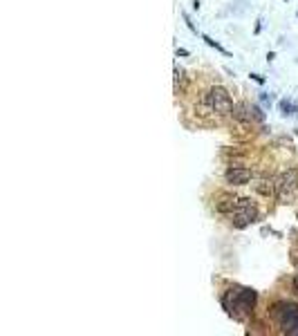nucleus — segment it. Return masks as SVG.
Returning a JSON list of instances; mask_svg holds the SVG:
<instances>
[{
  "instance_id": "obj_1",
  "label": "nucleus",
  "mask_w": 298,
  "mask_h": 336,
  "mask_svg": "<svg viewBox=\"0 0 298 336\" xmlns=\"http://www.w3.org/2000/svg\"><path fill=\"white\" fill-rule=\"evenodd\" d=\"M255 300H258V294L249 287H235L229 289L227 294L222 296V305L224 310L229 312L231 316H242V314H249L251 310L255 307Z\"/></svg>"
},
{
  "instance_id": "obj_2",
  "label": "nucleus",
  "mask_w": 298,
  "mask_h": 336,
  "mask_svg": "<svg viewBox=\"0 0 298 336\" xmlns=\"http://www.w3.org/2000/svg\"><path fill=\"white\" fill-rule=\"evenodd\" d=\"M274 320L285 334H298V305L292 300H280L272 310Z\"/></svg>"
},
{
  "instance_id": "obj_3",
  "label": "nucleus",
  "mask_w": 298,
  "mask_h": 336,
  "mask_svg": "<svg viewBox=\"0 0 298 336\" xmlns=\"http://www.w3.org/2000/svg\"><path fill=\"white\" fill-rule=\"evenodd\" d=\"M204 101H206V105L211 108L213 112H218V115H231L233 112V101H231L229 92L224 88H220V85H215V88H211L206 92V96H204Z\"/></svg>"
},
{
  "instance_id": "obj_4",
  "label": "nucleus",
  "mask_w": 298,
  "mask_h": 336,
  "mask_svg": "<svg viewBox=\"0 0 298 336\" xmlns=\"http://www.w3.org/2000/svg\"><path fill=\"white\" fill-rule=\"evenodd\" d=\"M258 220V209L251 204V200H238V206L231 211V222L235 229H245Z\"/></svg>"
},
{
  "instance_id": "obj_5",
  "label": "nucleus",
  "mask_w": 298,
  "mask_h": 336,
  "mask_svg": "<svg viewBox=\"0 0 298 336\" xmlns=\"http://www.w3.org/2000/svg\"><path fill=\"white\" fill-rule=\"evenodd\" d=\"M296 189H298V170L296 168L285 170V173L276 179V197L278 200H287Z\"/></svg>"
},
{
  "instance_id": "obj_6",
  "label": "nucleus",
  "mask_w": 298,
  "mask_h": 336,
  "mask_svg": "<svg viewBox=\"0 0 298 336\" xmlns=\"http://www.w3.org/2000/svg\"><path fill=\"white\" fill-rule=\"evenodd\" d=\"M224 179H227V184H231V186H245L251 179V170L249 168H229V170L224 173Z\"/></svg>"
},
{
  "instance_id": "obj_7",
  "label": "nucleus",
  "mask_w": 298,
  "mask_h": 336,
  "mask_svg": "<svg viewBox=\"0 0 298 336\" xmlns=\"http://www.w3.org/2000/svg\"><path fill=\"white\" fill-rule=\"evenodd\" d=\"M233 117H235V119H240V121H251V119H255L253 105H249V103H238L233 108Z\"/></svg>"
},
{
  "instance_id": "obj_8",
  "label": "nucleus",
  "mask_w": 298,
  "mask_h": 336,
  "mask_svg": "<svg viewBox=\"0 0 298 336\" xmlns=\"http://www.w3.org/2000/svg\"><path fill=\"white\" fill-rule=\"evenodd\" d=\"M238 200L240 197H231V195H222L218 202V211L220 213H231V211L238 206Z\"/></svg>"
},
{
  "instance_id": "obj_9",
  "label": "nucleus",
  "mask_w": 298,
  "mask_h": 336,
  "mask_svg": "<svg viewBox=\"0 0 298 336\" xmlns=\"http://www.w3.org/2000/svg\"><path fill=\"white\" fill-rule=\"evenodd\" d=\"M278 108H280V112L285 117H292V115H296L298 112V103L296 101H289V99H282L280 103H278Z\"/></svg>"
},
{
  "instance_id": "obj_10",
  "label": "nucleus",
  "mask_w": 298,
  "mask_h": 336,
  "mask_svg": "<svg viewBox=\"0 0 298 336\" xmlns=\"http://www.w3.org/2000/svg\"><path fill=\"white\" fill-rule=\"evenodd\" d=\"M202 41H204V43H206L208 48H215V49H218V52H222V54H224V56H229V52H227V49H224V48H222V45H220V43H215V41H213V38H211V36H206V34H202Z\"/></svg>"
},
{
  "instance_id": "obj_11",
  "label": "nucleus",
  "mask_w": 298,
  "mask_h": 336,
  "mask_svg": "<svg viewBox=\"0 0 298 336\" xmlns=\"http://www.w3.org/2000/svg\"><path fill=\"white\" fill-rule=\"evenodd\" d=\"M184 23H186V25H188V29H191V32H197V29H195V25H193V23H191V18H188L186 14H184Z\"/></svg>"
},
{
  "instance_id": "obj_12",
  "label": "nucleus",
  "mask_w": 298,
  "mask_h": 336,
  "mask_svg": "<svg viewBox=\"0 0 298 336\" xmlns=\"http://www.w3.org/2000/svg\"><path fill=\"white\" fill-rule=\"evenodd\" d=\"M251 79H253L255 83H260V85L265 83V76H260V74H251Z\"/></svg>"
},
{
  "instance_id": "obj_13",
  "label": "nucleus",
  "mask_w": 298,
  "mask_h": 336,
  "mask_svg": "<svg viewBox=\"0 0 298 336\" xmlns=\"http://www.w3.org/2000/svg\"><path fill=\"white\" fill-rule=\"evenodd\" d=\"M177 56H188V49H184V48H177Z\"/></svg>"
},
{
  "instance_id": "obj_14",
  "label": "nucleus",
  "mask_w": 298,
  "mask_h": 336,
  "mask_svg": "<svg viewBox=\"0 0 298 336\" xmlns=\"http://www.w3.org/2000/svg\"><path fill=\"white\" fill-rule=\"evenodd\" d=\"M294 287H296V291H298V276H296V280H294Z\"/></svg>"
},
{
  "instance_id": "obj_15",
  "label": "nucleus",
  "mask_w": 298,
  "mask_h": 336,
  "mask_svg": "<svg viewBox=\"0 0 298 336\" xmlns=\"http://www.w3.org/2000/svg\"><path fill=\"white\" fill-rule=\"evenodd\" d=\"M285 2H287V0H285Z\"/></svg>"
},
{
  "instance_id": "obj_16",
  "label": "nucleus",
  "mask_w": 298,
  "mask_h": 336,
  "mask_svg": "<svg viewBox=\"0 0 298 336\" xmlns=\"http://www.w3.org/2000/svg\"><path fill=\"white\" fill-rule=\"evenodd\" d=\"M296 16H298V14H296Z\"/></svg>"
}]
</instances>
